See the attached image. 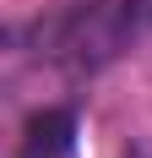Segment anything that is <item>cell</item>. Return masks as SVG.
Masks as SVG:
<instances>
[{
    "mask_svg": "<svg viewBox=\"0 0 152 158\" xmlns=\"http://www.w3.org/2000/svg\"><path fill=\"white\" fill-rule=\"evenodd\" d=\"M141 22H147L141 0H71L65 11L38 16L27 27V38L38 60L60 65L71 77H92L130 49Z\"/></svg>",
    "mask_w": 152,
    "mask_h": 158,
    "instance_id": "obj_1",
    "label": "cell"
},
{
    "mask_svg": "<svg viewBox=\"0 0 152 158\" xmlns=\"http://www.w3.org/2000/svg\"><path fill=\"white\" fill-rule=\"evenodd\" d=\"M71 147H76V114L71 109H38L22 131L16 158H71Z\"/></svg>",
    "mask_w": 152,
    "mask_h": 158,
    "instance_id": "obj_2",
    "label": "cell"
},
{
    "mask_svg": "<svg viewBox=\"0 0 152 158\" xmlns=\"http://www.w3.org/2000/svg\"><path fill=\"white\" fill-rule=\"evenodd\" d=\"M141 11H147V22H152V0H141Z\"/></svg>",
    "mask_w": 152,
    "mask_h": 158,
    "instance_id": "obj_3",
    "label": "cell"
},
{
    "mask_svg": "<svg viewBox=\"0 0 152 158\" xmlns=\"http://www.w3.org/2000/svg\"><path fill=\"white\" fill-rule=\"evenodd\" d=\"M130 158H147V153H130Z\"/></svg>",
    "mask_w": 152,
    "mask_h": 158,
    "instance_id": "obj_4",
    "label": "cell"
}]
</instances>
